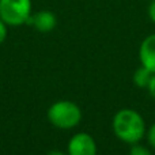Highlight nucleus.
Returning <instances> with one entry per match:
<instances>
[{"instance_id": "1", "label": "nucleus", "mask_w": 155, "mask_h": 155, "mask_svg": "<svg viewBox=\"0 0 155 155\" xmlns=\"http://www.w3.org/2000/svg\"><path fill=\"white\" fill-rule=\"evenodd\" d=\"M112 129L121 142L135 144L146 135V123L139 112L134 109H121L114 114Z\"/></svg>"}, {"instance_id": "2", "label": "nucleus", "mask_w": 155, "mask_h": 155, "mask_svg": "<svg viewBox=\"0 0 155 155\" xmlns=\"http://www.w3.org/2000/svg\"><path fill=\"white\" fill-rule=\"evenodd\" d=\"M48 120L59 129H72L82 120V110L74 101L61 99L52 104L48 109Z\"/></svg>"}, {"instance_id": "3", "label": "nucleus", "mask_w": 155, "mask_h": 155, "mask_svg": "<svg viewBox=\"0 0 155 155\" xmlns=\"http://www.w3.org/2000/svg\"><path fill=\"white\" fill-rule=\"evenodd\" d=\"M31 11V0H0V18L7 26L15 27L29 23Z\"/></svg>"}, {"instance_id": "4", "label": "nucleus", "mask_w": 155, "mask_h": 155, "mask_svg": "<svg viewBox=\"0 0 155 155\" xmlns=\"http://www.w3.org/2000/svg\"><path fill=\"white\" fill-rule=\"evenodd\" d=\"M68 155H97V143L87 132L75 134L67 146Z\"/></svg>"}, {"instance_id": "5", "label": "nucleus", "mask_w": 155, "mask_h": 155, "mask_svg": "<svg viewBox=\"0 0 155 155\" xmlns=\"http://www.w3.org/2000/svg\"><path fill=\"white\" fill-rule=\"evenodd\" d=\"M29 23L40 33H49L57 26V18L52 11L42 10L31 14Z\"/></svg>"}, {"instance_id": "6", "label": "nucleus", "mask_w": 155, "mask_h": 155, "mask_svg": "<svg viewBox=\"0 0 155 155\" xmlns=\"http://www.w3.org/2000/svg\"><path fill=\"white\" fill-rule=\"evenodd\" d=\"M140 64L155 74V33L150 34L142 41L139 48Z\"/></svg>"}, {"instance_id": "7", "label": "nucleus", "mask_w": 155, "mask_h": 155, "mask_svg": "<svg viewBox=\"0 0 155 155\" xmlns=\"http://www.w3.org/2000/svg\"><path fill=\"white\" fill-rule=\"evenodd\" d=\"M151 78H153V72H151L148 68H146L144 65L140 64V67L135 71L134 78H132V79H134V83L139 88H147Z\"/></svg>"}, {"instance_id": "8", "label": "nucleus", "mask_w": 155, "mask_h": 155, "mask_svg": "<svg viewBox=\"0 0 155 155\" xmlns=\"http://www.w3.org/2000/svg\"><path fill=\"white\" fill-rule=\"evenodd\" d=\"M129 155H153V154L146 146L135 143V144H132L131 150H129Z\"/></svg>"}, {"instance_id": "9", "label": "nucleus", "mask_w": 155, "mask_h": 155, "mask_svg": "<svg viewBox=\"0 0 155 155\" xmlns=\"http://www.w3.org/2000/svg\"><path fill=\"white\" fill-rule=\"evenodd\" d=\"M147 142L153 148H155V123L148 128L147 131Z\"/></svg>"}, {"instance_id": "10", "label": "nucleus", "mask_w": 155, "mask_h": 155, "mask_svg": "<svg viewBox=\"0 0 155 155\" xmlns=\"http://www.w3.org/2000/svg\"><path fill=\"white\" fill-rule=\"evenodd\" d=\"M7 33H8L7 23H5V22L0 18V45H2V44L5 41V38H7Z\"/></svg>"}, {"instance_id": "11", "label": "nucleus", "mask_w": 155, "mask_h": 155, "mask_svg": "<svg viewBox=\"0 0 155 155\" xmlns=\"http://www.w3.org/2000/svg\"><path fill=\"white\" fill-rule=\"evenodd\" d=\"M147 91H148V94H150L153 98H155V74H153V78H151L150 83H148Z\"/></svg>"}, {"instance_id": "12", "label": "nucleus", "mask_w": 155, "mask_h": 155, "mask_svg": "<svg viewBox=\"0 0 155 155\" xmlns=\"http://www.w3.org/2000/svg\"><path fill=\"white\" fill-rule=\"evenodd\" d=\"M148 15H150V19L155 23V0H153L148 7Z\"/></svg>"}, {"instance_id": "13", "label": "nucleus", "mask_w": 155, "mask_h": 155, "mask_svg": "<svg viewBox=\"0 0 155 155\" xmlns=\"http://www.w3.org/2000/svg\"><path fill=\"white\" fill-rule=\"evenodd\" d=\"M46 155H68V154L63 153V151H60V150H52V151H49Z\"/></svg>"}]
</instances>
